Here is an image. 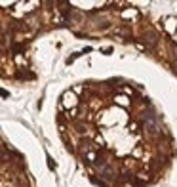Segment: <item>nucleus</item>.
Instances as JSON below:
<instances>
[{
	"instance_id": "f03ea898",
	"label": "nucleus",
	"mask_w": 177,
	"mask_h": 187,
	"mask_svg": "<svg viewBox=\"0 0 177 187\" xmlns=\"http://www.w3.org/2000/svg\"><path fill=\"white\" fill-rule=\"evenodd\" d=\"M17 79H23V80H33L34 79V73H29V71H17Z\"/></svg>"
},
{
	"instance_id": "39448f33",
	"label": "nucleus",
	"mask_w": 177,
	"mask_h": 187,
	"mask_svg": "<svg viewBox=\"0 0 177 187\" xmlns=\"http://www.w3.org/2000/svg\"><path fill=\"white\" fill-rule=\"evenodd\" d=\"M78 55H80V54H72V55H71V58H69V59H67V65H71V63H72V61H74V59L78 58Z\"/></svg>"
},
{
	"instance_id": "f257e3e1",
	"label": "nucleus",
	"mask_w": 177,
	"mask_h": 187,
	"mask_svg": "<svg viewBox=\"0 0 177 187\" xmlns=\"http://www.w3.org/2000/svg\"><path fill=\"white\" fill-rule=\"evenodd\" d=\"M143 42L149 46V48H154L156 46V38H154V34L152 33H149V34H143Z\"/></svg>"
},
{
	"instance_id": "20e7f679",
	"label": "nucleus",
	"mask_w": 177,
	"mask_h": 187,
	"mask_svg": "<svg viewBox=\"0 0 177 187\" xmlns=\"http://www.w3.org/2000/svg\"><path fill=\"white\" fill-rule=\"evenodd\" d=\"M46 160H48V168L50 170H55V162H54V159H51L50 155H48V159H46Z\"/></svg>"
},
{
	"instance_id": "7ed1b4c3",
	"label": "nucleus",
	"mask_w": 177,
	"mask_h": 187,
	"mask_svg": "<svg viewBox=\"0 0 177 187\" xmlns=\"http://www.w3.org/2000/svg\"><path fill=\"white\" fill-rule=\"evenodd\" d=\"M25 48H27L25 44H19V42H15V44L12 46V52H13V54H21V52H25Z\"/></svg>"
},
{
	"instance_id": "423d86ee",
	"label": "nucleus",
	"mask_w": 177,
	"mask_h": 187,
	"mask_svg": "<svg viewBox=\"0 0 177 187\" xmlns=\"http://www.w3.org/2000/svg\"><path fill=\"white\" fill-rule=\"evenodd\" d=\"M0 96H2V97H10V92L4 90V88H0Z\"/></svg>"
}]
</instances>
